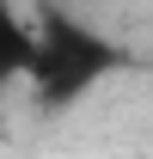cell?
Instances as JSON below:
<instances>
[{"mask_svg": "<svg viewBox=\"0 0 153 159\" xmlns=\"http://www.w3.org/2000/svg\"><path fill=\"white\" fill-rule=\"evenodd\" d=\"M31 61H37V19H25L12 0H0V86L31 80Z\"/></svg>", "mask_w": 153, "mask_h": 159, "instance_id": "1", "label": "cell"}]
</instances>
